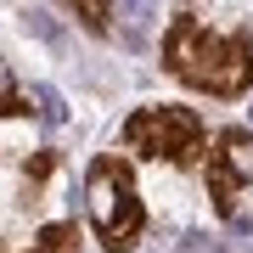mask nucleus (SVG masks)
Segmentation results:
<instances>
[{
  "mask_svg": "<svg viewBox=\"0 0 253 253\" xmlns=\"http://www.w3.org/2000/svg\"><path fill=\"white\" fill-rule=\"evenodd\" d=\"M163 68L174 73L180 84L191 90H208V96H242L253 84V40L236 28V34H214L203 17H180L169 23V34H163Z\"/></svg>",
  "mask_w": 253,
  "mask_h": 253,
  "instance_id": "1",
  "label": "nucleus"
},
{
  "mask_svg": "<svg viewBox=\"0 0 253 253\" xmlns=\"http://www.w3.org/2000/svg\"><path fill=\"white\" fill-rule=\"evenodd\" d=\"M84 208H90V225H96V236H101L107 253H129L135 236L146 231L135 169H129L124 158H113V152L90 158V169H84Z\"/></svg>",
  "mask_w": 253,
  "mask_h": 253,
  "instance_id": "2",
  "label": "nucleus"
},
{
  "mask_svg": "<svg viewBox=\"0 0 253 253\" xmlns=\"http://www.w3.org/2000/svg\"><path fill=\"white\" fill-rule=\"evenodd\" d=\"M124 146L141 152V158L191 169V163L208 152V129H203V118L191 113V107H180V101H152V107H135V113H129Z\"/></svg>",
  "mask_w": 253,
  "mask_h": 253,
  "instance_id": "3",
  "label": "nucleus"
},
{
  "mask_svg": "<svg viewBox=\"0 0 253 253\" xmlns=\"http://www.w3.org/2000/svg\"><path fill=\"white\" fill-rule=\"evenodd\" d=\"M242 186H253V129H219L214 152H208V197H214V214L231 219Z\"/></svg>",
  "mask_w": 253,
  "mask_h": 253,
  "instance_id": "4",
  "label": "nucleus"
},
{
  "mask_svg": "<svg viewBox=\"0 0 253 253\" xmlns=\"http://www.w3.org/2000/svg\"><path fill=\"white\" fill-rule=\"evenodd\" d=\"M79 242H84L79 225H73V219H56V225H45V231H40L23 253H79Z\"/></svg>",
  "mask_w": 253,
  "mask_h": 253,
  "instance_id": "5",
  "label": "nucleus"
},
{
  "mask_svg": "<svg viewBox=\"0 0 253 253\" xmlns=\"http://www.w3.org/2000/svg\"><path fill=\"white\" fill-rule=\"evenodd\" d=\"M62 6L79 17L90 34H107V17H113V0H62Z\"/></svg>",
  "mask_w": 253,
  "mask_h": 253,
  "instance_id": "6",
  "label": "nucleus"
},
{
  "mask_svg": "<svg viewBox=\"0 0 253 253\" xmlns=\"http://www.w3.org/2000/svg\"><path fill=\"white\" fill-rule=\"evenodd\" d=\"M34 107H28V96L17 90V79H11V68L0 62V118H28Z\"/></svg>",
  "mask_w": 253,
  "mask_h": 253,
  "instance_id": "7",
  "label": "nucleus"
}]
</instances>
